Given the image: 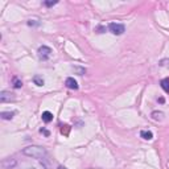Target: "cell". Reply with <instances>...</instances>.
<instances>
[{"mask_svg":"<svg viewBox=\"0 0 169 169\" xmlns=\"http://www.w3.org/2000/svg\"><path fill=\"white\" fill-rule=\"evenodd\" d=\"M23 153L28 156V157H33V159H37V160H44L48 156V152L45 148L40 147V146H29V147H25L23 149Z\"/></svg>","mask_w":169,"mask_h":169,"instance_id":"6da1fadb","label":"cell"},{"mask_svg":"<svg viewBox=\"0 0 169 169\" xmlns=\"http://www.w3.org/2000/svg\"><path fill=\"white\" fill-rule=\"evenodd\" d=\"M108 29H110V32L112 34L115 36H120L124 33V31H126V28H124L123 24L120 23H110V25H108Z\"/></svg>","mask_w":169,"mask_h":169,"instance_id":"7a4b0ae2","label":"cell"},{"mask_svg":"<svg viewBox=\"0 0 169 169\" xmlns=\"http://www.w3.org/2000/svg\"><path fill=\"white\" fill-rule=\"evenodd\" d=\"M50 54H52V49L49 46L42 45V46L38 48V57L41 59H48L50 57Z\"/></svg>","mask_w":169,"mask_h":169,"instance_id":"3957f363","label":"cell"},{"mask_svg":"<svg viewBox=\"0 0 169 169\" xmlns=\"http://www.w3.org/2000/svg\"><path fill=\"white\" fill-rule=\"evenodd\" d=\"M11 100H15V94H12L11 91H5V90H3L0 92V102L2 103H7V102H11Z\"/></svg>","mask_w":169,"mask_h":169,"instance_id":"277c9868","label":"cell"},{"mask_svg":"<svg viewBox=\"0 0 169 169\" xmlns=\"http://www.w3.org/2000/svg\"><path fill=\"white\" fill-rule=\"evenodd\" d=\"M16 160L13 157H8V159H4L3 160V163H2V167L4 169H11V168H13L16 165Z\"/></svg>","mask_w":169,"mask_h":169,"instance_id":"5b68a950","label":"cell"},{"mask_svg":"<svg viewBox=\"0 0 169 169\" xmlns=\"http://www.w3.org/2000/svg\"><path fill=\"white\" fill-rule=\"evenodd\" d=\"M65 86H66L67 88H71V90H78V83H77V81H75L74 78H71V77L66 78Z\"/></svg>","mask_w":169,"mask_h":169,"instance_id":"8992f818","label":"cell"},{"mask_svg":"<svg viewBox=\"0 0 169 169\" xmlns=\"http://www.w3.org/2000/svg\"><path fill=\"white\" fill-rule=\"evenodd\" d=\"M41 119L44 123H50L52 120H53V114H52L50 111H44L41 115Z\"/></svg>","mask_w":169,"mask_h":169,"instance_id":"52a82bcc","label":"cell"},{"mask_svg":"<svg viewBox=\"0 0 169 169\" xmlns=\"http://www.w3.org/2000/svg\"><path fill=\"white\" fill-rule=\"evenodd\" d=\"M160 84H161V88H163V90L165 91L167 94H169V78H164V79H161Z\"/></svg>","mask_w":169,"mask_h":169,"instance_id":"ba28073f","label":"cell"},{"mask_svg":"<svg viewBox=\"0 0 169 169\" xmlns=\"http://www.w3.org/2000/svg\"><path fill=\"white\" fill-rule=\"evenodd\" d=\"M140 136H142L143 139H146V140H152V139H153V134H152L151 131H142V132H140Z\"/></svg>","mask_w":169,"mask_h":169,"instance_id":"9c48e42d","label":"cell"},{"mask_svg":"<svg viewBox=\"0 0 169 169\" xmlns=\"http://www.w3.org/2000/svg\"><path fill=\"white\" fill-rule=\"evenodd\" d=\"M33 82H34V84H37V86H44V78L40 77V75H34Z\"/></svg>","mask_w":169,"mask_h":169,"instance_id":"30bf717a","label":"cell"},{"mask_svg":"<svg viewBox=\"0 0 169 169\" xmlns=\"http://www.w3.org/2000/svg\"><path fill=\"white\" fill-rule=\"evenodd\" d=\"M13 115H15V112H2V118L4 120H11L12 118H13Z\"/></svg>","mask_w":169,"mask_h":169,"instance_id":"8fae6325","label":"cell"},{"mask_svg":"<svg viewBox=\"0 0 169 169\" xmlns=\"http://www.w3.org/2000/svg\"><path fill=\"white\" fill-rule=\"evenodd\" d=\"M12 82H13V87H15V88H20V87L23 86V82L20 81L17 77H15L13 79H12Z\"/></svg>","mask_w":169,"mask_h":169,"instance_id":"7c38bea8","label":"cell"},{"mask_svg":"<svg viewBox=\"0 0 169 169\" xmlns=\"http://www.w3.org/2000/svg\"><path fill=\"white\" fill-rule=\"evenodd\" d=\"M163 112H160V111H153L152 112V118H153L155 120H159V119H163Z\"/></svg>","mask_w":169,"mask_h":169,"instance_id":"4fadbf2b","label":"cell"},{"mask_svg":"<svg viewBox=\"0 0 169 169\" xmlns=\"http://www.w3.org/2000/svg\"><path fill=\"white\" fill-rule=\"evenodd\" d=\"M73 70L75 71V73H78V75H83L84 73H86V69H83V67H78V66H74Z\"/></svg>","mask_w":169,"mask_h":169,"instance_id":"5bb4252c","label":"cell"},{"mask_svg":"<svg viewBox=\"0 0 169 169\" xmlns=\"http://www.w3.org/2000/svg\"><path fill=\"white\" fill-rule=\"evenodd\" d=\"M69 130H70V127H69V126H66V124H65V126H62L61 132H62V134H65V135H67V134H69Z\"/></svg>","mask_w":169,"mask_h":169,"instance_id":"9a60e30c","label":"cell"},{"mask_svg":"<svg viewBox=\"0 0 169 169\" xmlns=\"http://www.w3.org/2000/svg\"><path fill=\"white\" fill-rule=\"evenodd\" d=\"M54 4H57V2H45V3H44V5L52 7V5H54Z\"/></svg>","mask_w":169,"mask_h":169,"instance_id":"2e32d148","label":"cell"},{"mask_svg":"<svg viewBox=\"0 0 169 169\" xmlns=\"http://www.w3.org/2000/svg\"><path fill=\"white\" fill-rule=\"evenodd\" d=\"M40 131H41V132H42V134L45 135V136H49V131H48V130H45V128H41V130H40Z\"/></svg>","mask_w":169,"mask_h":169,"instance_id":"e0dca14e","label":"cell"},{"mask_svg":"<svg viewBox=\"0 0 169 169\" xmlns=\"http://www.w3.org/2000/svg\"><path fill=\"white\" fill-rule=\"evenodd\" d=\"M38 23H34V20H29V21H28V25H37Z\"/></svg>","mask_w":169,"mask_h":169,"instance_id":"ac0fdd59","label":"cell"},{"mask_svg":"<svg viewBox=\"0 0 169 169\" xmlns=\"http://www.w3.org/2000/svg\"><path fill=\"white\" fill-rule=\"evenodd\" d=\"M57 169H67V168H65V167H58Z\"/></svg>","mask_w":169,"mask_h":169,"instance_id":"d6986e66","label":"cell"},{"mask_svg":"<svg viewBox=\"0 0 169 169\" xmlns=\"http://www.w3.org/2000/svg\"><path fill=\"white\" fill-rule=\"evenodd\" d=\"M28 169H34V168H28Z\"/></svg>","mask_w":169,"mask_h":169,"instance_id":"ffe728a7","label":"cell"}]
</instances>
